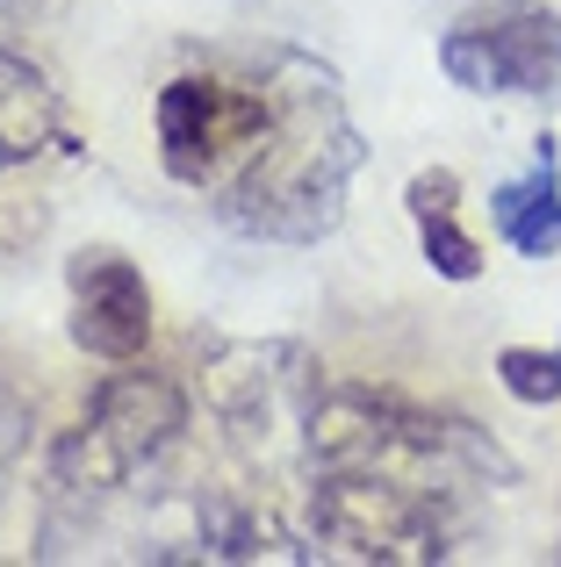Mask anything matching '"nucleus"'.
<instances>
[{
	"mask_svg": "<svg viewBox=\"0 0 561 567\" xmlns=\"http://www.w3.org/2000/svg\"><path fill=\"white\" fill-rule=\"evenodd\" d=\"M159 158L245 237L309 245L338 223L360 173L338 72L303 51L202 65L159 94Z\"/></svg>",
	"mask_w": 561,
	"mask_h": 567,
	"instance_id": "obj_1",
	"label": "nucleus"
},
{
	"mask_svg": "<svg viewBox=\"0 0 561 567\" xmlns=\"http://www.w3.org/2000/svg\"><path fill=\"white\" fill-rule=\"evenodd\" d=\"M187 402L173 381L159 374H123L101 388V402L80 416L65 445H58V482L80 488V496H101V488H123L144 460H159L181 431Z\"/></svg>",
	"mask_w": 561,
	"mask_h": 567,
	"instance_id": "obj_2",
	"label": "nucleus"
},
{
	"mask_svg": "<svg viewBox=\"0 0 561 567\" xmlns=\"http://www.w3.org/2000/svg\"><path fill=\"white\" fill-rule=\"evenodd\" d=\"M490 216H497V237L511 251H526V259L561 251V158H554V144L533 152V173H519V181H504L490 194Z\"/></svg>",
	"mask_w": 561,
	"mask_h": 567,
	"instance_id": "obj_5",
	"label": "nucleus"
},
{
	"mask_svg": "<svg viewBox=\"0 0 561 567\" xmlns=\"http://www.w3.org/2000/svg\"><path fill=\"white\" fill-rule=\"evenodd\" d=\"M439 65L468 94H561V22L540 8L461 22L439 43Z\"/></svg>",
	"mask_w": 561,
	"mask_h": 567,
	"instance_id": "obj_3",
	"label": "nucleus"
},
{
	"mask_svg": "<svg viewBox=\"0 0 561 567\" xmlns=\"http://www.w3.org/2000/svg\"><path fill=\"white\" fill-rule=\"evenodd\" d=\"M0 460H8V416H0Z\"/></svg>",
	"mask_w": 561,
	"mask_h": 567,
	"instance_id": "obj_9",
	"label": "nucleus"
},
{
	"mask_svg": "<svg viewBox=\"0 0 561 567\" xmlns=\"http://www.w3.org/2000/svg\"><path fill=\"white\" fill-rule=\"evenodd\" d=\"M51 130H58L51 80H43L29 58L0 51V173L22 166V158H37L43 144H51Z\"/></svg>",
	"mask_w": 561,
	"mask_h": 567,
	"instance_id": "obj_6",
	"label": "nucleus"
},
{
	"mask_svg": "<svg viewBox=\"0 0 561 567\" xmlns=\"http://www.w3.org/2000/svg\"><path fill=\"white\" fill-rule=\"evenodd\" d=\"M497 374H504V388L519 402H561V352H497Z\"/></svg>",
	"mask_w": 561,
	"mask_h": 567,
	"instance_id": "obj_8",
	"label": "nucleus"
},
{
	"mask_svg": "<svg viewBox=\"0 0 561 567\" xmlns=\"http://www.w3.org/2000/svg\"><path fill=\"white\" fill-rule=\"evenodd\" d=\"M453 194H461V181H453L447 166L418 173V181H410V216H418V245H425V259H432L439 274L447 280H476L482 251H476V237L453 223Z\"/></svg>",
	"mask_w": 561,
	"mask_h": 567,
	"instance_id": "obj_7",
	"label": "nucleus"
},
{
	"mask_svg": "<svg viewBox=\"0 0 561 567\" xmlns=\"http://www.w3.org/2000/svg\"><path fill=\"white\" fill-rule=\"evenodd\" d=\"M72 346L94 360H137L152 338V288L123 251L94 245L72 259Z\"/></svg>",
	"mask_w": 561,
	"mask_h": 567,
	"instance_id": "obj_4",
	"label": "nucleus"
}]
</instances>
